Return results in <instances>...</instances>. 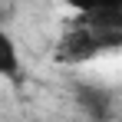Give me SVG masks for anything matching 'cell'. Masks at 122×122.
<instances>
[{"instance_id":"cell-1","label":"cell","mask_w":122,"mask_h":122,"mask_svg":"<svg viewBox=\"0 0 122 122\" xmlns=\"http://www.w3.org/2000/svg\"><path fill=\"white\" fill-rule=\"evenodd\" d=\"M76 102L89 119H112V96L96 86H76Z\"/></svg>"},{"instance_id":"cell-2","label":"cell","mask_w":122,"mask_h":122,"mask_svg":"<svg viewBox=\"0 0 122 122\" xmlns=\"http://www.w3.org/2000/svg\"><path fill=\"white\" fill-rule=\"evenodd\" d=\"M0 76L10 79V82L23 79V63H20V53H17V43L3 30H0Z\"/></svg>"},{"instance_id":"cell-3","label":"cell","mask_w":122,"mask_h":122,"mask_svg":"<svg viewBox=\"0 0 122 122\" xmlns=\"http://www.w3.org/2000/svg\"><path fill=\"white\" fill-rule=\"evenodd\" d=\"M73 10L92 13V10H122V0H66Z\"/></svg>"}]
</instances>
